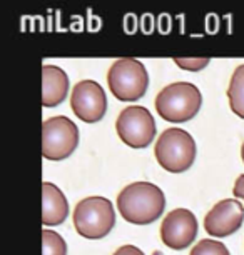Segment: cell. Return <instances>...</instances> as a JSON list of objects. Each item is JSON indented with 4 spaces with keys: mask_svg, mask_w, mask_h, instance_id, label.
<instances>
[{
    "mask_svg": "<svg viewBox=\"0 0 244 255\" xmlns=\"http://www.w3.org/2000/svg\"><path fill=\"white\" fill-rule=\"evenodd\" d=\"M166 207V197L159 187L151 182H134L124 187L117 195V209L129 224L147 225L156 222Z\"/></svg>",
    "mask_w": 244,
    "mask_h": 255,
    "instance_id": "cell-1",
    "label": "cell"
},
{
    "mask_svg": "<svg viewBox=\"0 0 244 255\" xmlns=\"http://www.w3.org/2000/svg\"><path fill=\"white\" fill-rule=\"evenodd\" d=\"M203 105V95L194 84L174 82L156 97V110L166 122L183 124L194 119Z\"/></svg>",
    "mask_w": 244,
    "mask_h": 255,
    "instance_id": "cell-2",
    "label": "cell"
},
{
    "mask_svg": "<svg viewBox=\"0 0 244 255\" xmlns=\"http://www.w3.org/2000/svg\"><path fill=\"white\" fill-rule=\"evenodd\" d=\"M154 153L164 170L181 174L194 163L196 142L193 135L184 128H167L157 138Z\"/></svg>",
    "mask_w": 244,
    "mask_h": 255,
    "instance_id": "cell-3",
    "label": "cell"
},
{
    "mask_svg": "<svg viewBox=\"0 0 244 255\" xmlns=\"http://www.w3.org/2000/svg\"><path fill=\"white\" fill-rule=\"evenodd\" d=\"M107 84L112 95L122 102H134L144 97L149 87V75L137 59H119L107 72Z\"/></svg>",
    "mask_w": 244,
    "mask_h": 255,
    "instance_id": "cell-4",
    "label": "cell"
},
{
    "mask_svg": "<svg viewBox=\"0 0 244 255\" xmlns=\"http://www.w3.org/2000/svg\"><path fill=\"white\" fill-rule=\"evenodd\" d=\"M116 224L112 202L106 197H87L75 205L74 225L85 239H104Z\"/></svg>",
    "mask_w": 244,
    "mask_h": 255,
    "instance_id": "cell-5",
    "label": "cell"
},
{
    "mask_svg": "<svg viewBox=\"0 0 244 255\" xmlns=\"http://www.w3.org/2000/svg\"><path fill=\"white\" fill-rule=\"evenodd\" d=\"M79 145V128L72 120L57 115L42 125V155L47 160H64Z\"/></svg>",
    "mask_w": 244,
    "mask_h": 255,
    "instance_id": "cell-6",
    "label": "cell"
},
{
    "mask_svg": "<svg viewBox=\"0 0 244 255\" xmlns=\"http://www.w3.org/2000/svg\"><path fill=\"white\" fill-rule=\"evenodd\" d=\"M116 130L126 145L132 148H146L156 137V122L146 107L131 105L119 114Z\"/></svg>",
    "mask_w": 244,
    "mask_h": 255,
    "instance_id": "cell-7",
    "label": "cell"
},
{
    "mask_svg": "<svg viewBox=\"0 0 244 255\" xmlns=\"http://www.w3.org/2000/svg\"><path fill=\"white\" fill-rule=\"evenodd\" d=\"M70 109L85 124L99 122L107 110L106 92L95 80H80L70 95Z\"/></svg>",
    "mask_w": 244,
    "mask_h": 255,
    "instance_id": "cell-8",
    "label": "cell"
},
{
    "mask_svg": "<svg viewBox=\"0 0 244 255\" xmlns=\"http://www.w3.org/2000/svg\"><path fill=\"white\" fill-rule=\"evenodd\" d=\"M198 235V219L188 209H174L161 224V239L169 249L183 250L194 242Z\"/></svg>",
    "mask_w": 244,
    "mask_h": 255,
    "instance_id": "cell-9",
    "label": "cell"
},
{
    "mask_svg": "<svg viewBox=\"0 0 244 255\" xmlns=\"http://www.w3.org/2000/svg\"><path fill=\"white\" fill-rule=\"evenodd\" d=\"M244 222V207L238 199L218 202L204 217V230L213 237H228L241 229Z\"/></svg>",
    "mask_w": 244,
    "mask_h": 255,
    "instance_id": "cell-10",
    "label": "cell"
},
{
    "mask_svg": "<svg viewBox=\"0 0 244 255\" xmlns=\"http://www.w3.org/2000/svg\"><path fill=\"white\" fill-rule=\"evenodd\" d=\"M69 92V77L60 67H42V105L55 107L62 104Z\"/></svg>",
    "mask_w": 244,
    "mask_h": 255,
    "instance_id": "cell-11",
    "label": "cell"
},
{
    "mask_svg": "<svg viewBox=\"0 0 244 255\" xmlns=\"http://www.w3.org/2000/svg\"><path fill=\"white\" fill-rule=\"evenodd\" d=\"M69 215V204L65 195L57 185L50 182L42 184V224L45 227L49 225H60L65 222Z\"/></svg>",
    "mask_w": 244,
    "mask_h": 255,
    "instance_id": "cell-12",
    "label": "cell"
},
{
    "mask_svg": "<svg viewBox=\"0 0 244 255\" xmlns=\"http://www.w3.org/2000/svg\"><path fill=\"white\" fill-rule=\"evenodd\" d=\"M229 107L238 117L244 119V64L233 72L231 82L228 87Z\"/></svg>",
    "mask_w": 244,
    "mask_h": 255,
    "instance_id": "cell-13",
    "label": "cell"
},
{
    "mask_svg": "<svg viewBox=\"0 0 244 255\" xmlns=\"http://www.w3.org/2000/svg\"><path fill=\"white\" fill-rule=\"evenodd\" d=\"M42 255H67V244L55 230H42Z\"/></svg>",
    "mask_w": 244,
    "mask_h": 255,
    "instance_id": "cell-14",
    "label": "cell"
},
{
    "mask_svg": "<svg viewBox=\"0 0 244 255\" xmlns=\"http://www.w3.org/2000/svg\"><path fill=\"white\" fill-rule=\"evenodd\" d=\"M189 255H231L228 247L223 242L213 239H203L199 244L194 245Z\"/></svg>",
    "mask_w": 244,
    "mask_h": 255,
    "instance_id": "cell-15",
    "label": "cell"
},
{
    "mask_svg": "<svg viewBox=\"0 0 244 255\" xmlns=\"http://www.w3.org/2000/svg\"><path fill=\"white\" fill-rule=\"evenodd\" d=\"M174 64L183 70L199 72L209 65V59H174Z\"/></svg>",
    "mask_w": 244,
    "mask_h": 255,
    "instance_id": "cell-16",
    "label": "cell"
},
{
    "mask_svg": "<svg viewBox=\"0 0 244 255\" xmlns=\"http://www.w3.org/2000/svg\"><path fill=\"white\" fill-rule=\"evenodd\" d=\"M233 194L236 197L238 200H243L244 202V174L239 175L236 182H234V189H233Z\"/></svg>",
    "mask_w": 244,
    "mask_h": 255,
    "instance_id": "cell-17",
    "label": "cell"
},
{
    "mask_svg": "<svg viewBox=\"0 0 244 255\" xmlns=\"http://www.w3.org/2000/svg\"><path fill=\"white\" fill-rule=\"evenodd\" d=\"M114 255H144V252L134 245H122L114 252Z\"/></svg>",
    "mask_w": 244,
    "mask_h": 255,
    "instance_id": "cell-18",
    "label": "cell"
},
{
    "mask_svg": "<svg viewBox=\"0 0 244 255\" xmlns=\"http://www.w3.org/2000/svg\"><path fill=\"white\" fill-rule=\"evenodd\" d=\"M241 157H243V162H244V142H243V147H241Z\"/></svg>",
    "mask_w": 244,
    "mask_h": 255,
    "instance_id": "cell-19",
    "label": "cell"
}]
</instances>
